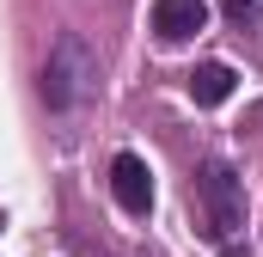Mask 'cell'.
<instances>
[{
  "label": "cell",
  "mask_w": 263,
  "mask_h": 257,
  "mask_svg": "<svg viewBox=\"0 0 263 257\" xmlns=\"http://www.w3.org/2000/svg\"><path fill=\"white\" fill-rule=\"evenodd\" d=\"M92 86H98V56H92V43L80 37V31H62L55 43H49V62L37 74V98L67 117V111H80L86 98H92Z\"/></svg>",
  "instance_id": "obj_1"
},
{
  "label": "cell",
  "mask_w": 263,
  "mask_h": 257,
  "mask_svg": "<svg viewBox=\"0 0 263 257\" xmlns=\"http://www.w3.org/2000/svg\"><path fill=\"white\" fill-rule=\"evenodd\" d=\"M196 202H202V221H208V239L239 245V233H245V178L227 159L196 166Z\"/></svg>",
  "instance_id": "obj_2"
},
{
  "label": "cell",
  "mask_w": 263,
  "mask_h": 257,
  "mask_svg": "<svg viewBox=\"0 0 263 257\" xmlns=\"http://www.w3.org/2000/svg\"><path fill=\"white\" fill-rule=\"evenodd\" d=\"M110 196H117L123 214H147L153 208V172H147L141 153H117L110 159Z\"/></svg>",
  "instance_id": "obj_3"
},
{
  "label": "cell",
  "mask_w": 263,
  "mask_h": 257,
  "mask_svg": "<svg viewBox=\"0 0 263 257\" xmlns=\"http://www.w3.org/2000/svg\"><path fill=\"white\" fill-rule=\"evenodd\" d=\"M208 25V0H153V31L159 43H184Z\"/></svg>",
  "instance_id": "obj_4"
},
{
  "label": "cell",
  "mask_w": 263,
  "mask_h": 257,
  "mask_svg": "<svg viewBox=\"0 0 263 257\" xmlns=\"http://www.w3.org/2000/svg\"><path fill=\"white\" fill-rule=\"evenodd\" d=\"M233 86H239V74L227 62H202L196 74H190V98H196V104H227Z\"/></svg>",
  "instance_id": "obj_5"
},
{
  "label": "cell",
  "mask_w": 263,
  "mask_h": 257,
  "mask_svg": "<svg viewBox=\"0 0 263 257\" xmlns=\"http://www.w3.org/2000/svg\"><path fill=\"white\" fill-rule=\"evenodd\" d=\"M227 19H233L239 31H251V25H257V6H251V0H227Z\"/></svg>",
  "instance_id": "obj_6"
}]
</instances>
